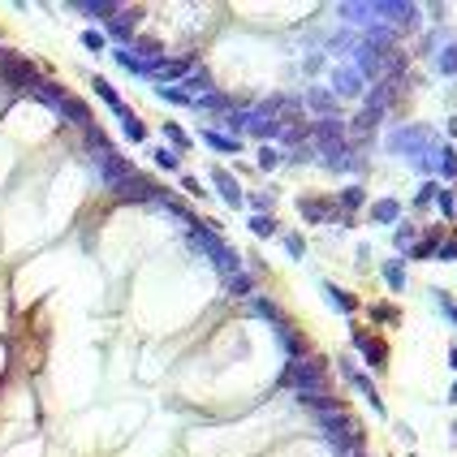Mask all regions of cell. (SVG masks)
Masks as SVG:
<instances>
[{
	"label": "cell",
	"mask_w": 457,
	"mask_h": 457,
	"mask_svg": "<svg viewBox=\"0 0 457 457\" xmlns=\"http://www.w3.org/2000/svg\"><path fill=\"white\" fill-rule=\"evenodd\" d=\"M324 294H328V298L341 307V315H354V311H358V302H354L346 290H336V285H328V280H324Z\"/></svg>",
	"instance_id": "obj_9"
},
{
	"label": "cell",
	"mask_w": 457,
	"mask_h": 457,
	"mask_svg": "<svg viewBox=\"0 0 457 457\" xmlns=\"http://www.w3.org/2000/svg\"><path fill=\"white\" fill-rule=\"evenodd\" d=\"M203 138H207L211 151H238V147H242L238 138H228V134H220V130H211V134H203Z\"/></svg>",
	"instance_id": "obj_14"
},
{
	"label": "cell",
	"mask_w": 457,
	"mask_h": 457,
	"mask_svg": "<svg viewBox=\"0 0 457 457\" xmlns=\"http://www.w3.org/2000/svg\"><path fill=\"white\" fill-rule=\"evenodd\" d=\"M164 99H168V104H190L186 91H168V87H164Z\"/></svg>",
	"instance_id": "obj_30"
},
{
	"label": "cell",
	"mask_w": 457,
	"mask_h": 457,
	"mask_svg": "<svg viewBox=\"0 0 457 457\" xmlns=\"http://www.w3.org/2000/svg\"><path fill=\"white\" fill-rule=\"evenodd\" d=\"M410 238H414V228H410V224L397 228V246H406V250H410Z\"/></svg>",
	"instance_id": "obj_29"
},
{
	"label": "cell",
	"mask_w": 457,
	"mask_h": 457,
	"mask_svg": "<svg viewBox=\"0 0 457 457\" xmlns=\"http://www.w3.org/2000/svg\"><path fill=\"white\" fill-rule=\"evenodd\" d=\"M440 74H457V43H448L440 52Z\"/></svg>",
	"instance_id": "obj_19"
},
{
	"label": "cell",
	"mask_w": 457,
	"mask_h": 457,
	"mask_svg": "<svg viewBox=\"0 0 457 457\" xmlns=\"http://www.w3.org/2000/svg\"><path fill=\"white\" fill-rule=\"evenodd\" d=\"M228 290H233V294H250V290H255V280H250L246 272H233V276H228Z\"/></svg>",
	"instance_id": "obj_20"
},
{
	"label": "cell",
	"mask_w": 457,
	"mask_h": 457,
	"mask_svg": "<svg viewBox=\"0 0 457 457\" xmlns=\"http://www.w3.org/2000/svg\"><path fill=\"white\" fill-rule=\"evenodd\" d=\"M397 216H402V203H397V199H380L371 207V220H380V224H392Z\"/></svg>",
	"instance_id": "obj_8"
},
{
	"label": "cell",
	"mask_w": 457,
	"mask_h": 457,
	"mask_svg": "<svg viewBox=\"0 0 457 457\" xmlns=\"http://www.w3.org/2000/svg\"><path fill=\"white\" fill-rule=\"evenodd\" d=\"M276 328H280V341H285V354H290V363H294V358H307V341H302L298 332H290L285 324H276Z\"/></svg>",
	"instance_id": "obj_6"
},
{
	"label": "cell",
	"mask_w": 457,
	"mask_h": 457,
	"mask_svg": "<svg viewBox=\"0 0 457 457\" xmlns=\"http://www.w3.org/2000/svg\"><path fill=\"white\" fill-rule=\"evenodd\" d=\"M436 194H440V190H436L431 182H427V186H419V194H414V207H427V203H431Z\"/></svg>",
	"instance_id": "obj_22"
},
{
	"label": "cell",
	"mask_w": 457,
	"mask_h": 457,
	"mask_svg": "<svg viewBox=\"0 0 457 457\" xmlns=\"http://www.w3.org/2000/svg\"><path fill=\"white\" fill-rule=\"evenodd\" d=\"M380 276H384V285H388V290H402V285H406V268H402V263H392V259L380 268Z\"/></svg>",
	"instance_id": "obj_11"
},
{
	"label": "cell",
	"mask_w": 457,
	"mask_h": 457,
	"mask_svg": "<svg viewBox=\"0 0 457 457\" xmlns=\"http://www.w3.org/2000/svg\"><path fill=\"white\" fill-rule=\"evenodd\" d=\"M341 457H367V453H363V448H354V453H341Z\"/></svg>",
	"instance_id": "obj_34"
},
{
	"label": "cell",
	"mask_w": 457,
	"mask_h": 457,
	"mask_svg": "<svg viewBox=\"0 0 457 457\" xmlns=\"http://www.w3.org/2000/svg\"><path fill=\"white\" fill-rule=\"evenodd\" d=\"M436 298H440V307H444V311H448V319H453V324H457V307H453V302H448V298H444V294H436Z\"/></svg>",
	"instance_id": "obj_33"
},
{
	"label": "cell",
	"mask_w": 457,
	"mask_h": 457,
	"mask_svg": "<svg viewBox=\"0 0 457 457\" xmlns=\"http://www.w3.org/2000/svg\"><path fill=\"white\" fill-rule=\"evenodd\" d=\"M336 91H341V95H358V91H363V78H358L354 70H336Z\"/></svg>",
	"instance_id": "obj_10"
},
{
	"label": "cell",
	"mask_w": 457,
	"mask_h": 457,
	"mask_svg": "<svg viewBox=\"0 0 457 457\" xmlns=\"http://www.w3.org/2000/svg\"><path fill=\"white\" fill-rule=\"evenodd\" d=\"M436 203H440V211H444V216H457V199H453L448 190H444V194H436Z\"/></svg>",
	"instance_id": "obj_24"
},
{
	"label": "cell",
	"mask_w": 457,
	"mask_h": 457,
	"mask_svg": "<svg viewBox=\"0 0 457 457\" xmlns=\"http://www.w3.org/2000/svg\"><path fill=\"white\" fill-rule=\"evenodd\" d=\"M448 134H453V138H457V117H453V121H448Z\"/></svg>",
	"instance_id": "obj_35"
},
{
	"label": "cell",
	"mask_w": 457,
	"mask_h": 457,
	"mask_svg": "<svg viewBox=\"0 0 457 457\" xmlns=\"http://www.w3.org/2000/svg\"><path fill=\"white\" fill-rule=\"evenodd\" d=\"M448 363H453V367H457V350H453V354H448Z\"/></svg>",
	"instance_id": "obj_36"
},
{
	"label": "cell",
	"mask_w": 457,
	"mask_h": 457,
	"mask_svg": "<svg viewBox=\"0 0 457 457\" xmlns=\"http://www.w3.org/2000/svg\"><path fill=\"white\" fill-rule=\"evenodd\" d=\"M121 121H126V134H130V138H134V143H138V138H143V134H147V130H143V121H138V117H121Z\"/></svg>",
	"instance_id": "obj_23"
},
{
	"label": "cell",
	"mask_w": 457,
	"mask_h": 457,
	"mask_svg": "<svg viewBox=\"0 0 457 457\" xmlns=\"http://www.w3.org/2000/svg\"><path fill=\"white\" fill-rule=\"evenodd\" d=\"M350 384H354V388H358V392L367 397V402H371L375 410H384V402H380V392L371 388V380H367V375H358V371H354V375H350Z\"/></svg>",
	"instance_id": "obj_13"
},
{
	"label": "cell",
	"mask_w": 457,
	"mask_h": 457,
	"mask_svg": "<svg viewBox=\"0 0 457 457\" xmlns=\"http://www.w3.org/2000/svg\"><path fill=\"white\" fill-rule=\"evenodd\" d=\"M436 242H440V228H431V233H427L419 246H410V255H414V259H427V255H436Z\"/></svg>",
	"instance_id": "obj_15"
},
{
	"label": "cell",
	"mask_w": 457,
	"mask_h": 457,
	"mask_svg": "<svg viewBox=\"0 0 457 457\" xmlns=\"http://www.w3.org/2000/svg\"><path fill=\"white\" fill-rule=\"evenodd\" d=\"M436 255H440V259H457V238H448L444 246H436Z\"/></svg>",
	"instance_id": "obj_27"
},
{
	"label": "cell",
	"mask_w": 457,
	"mask_h": 457,
	"mask_svg": "<svg viewBox=\"0 0 457 457\" xmlns=\"http://www.w3.org/2000/svg\"><path fill=\"white\" fill-rule=\"evenodd\" d=\"M164 134H168V138H173V143H177V147H190V138H186V134H182V130H177V126H164Z\"/></svg>",
	"instance_id": "obj_28"
},
{
	"label": "cell",
	"mask_w": 457,
	"mask_h": 457,
	"mask_svg": "<svg viewBox=\"0 0 457 457\" xmlns=\"http://www.w3.org/2000/svg\"><path fill=\"white\" fill-rule=\"evenodd\" d=\"M250 228H255V233H276V224H272V216H259V220H250Z\"/></svg>",
	"instance_id": "obj_25"
},
{
	"label": "cell",
	"mask_w": 457,
	"mask_h": 457,
	"mask_svg": "<svg viewBox=\"0 0 457 457\" xmlns=\"http://www.w3.org/2000/svg\"><path fill=\"white\" fill-rule=\"evenodd\" d=\"M302 216L307 220H328V216H336V199H302Z\"/></svg>",
	"instance_id": "obj_4"
},
{
	"label": "cell",
	"mask_w": 457,
	"mask_h": 457,
	"mask_svg": "<svg viewBox=\"0 0 457 457\" xmlns=\"http://www.w3.org/2000/svg\"><path fill=\"white\" fill-rule=\"evenodd\" d=\"M155 74H160V78H186V61H160Z\"/></svg>",
	"instance_id": "obj_17"
},
{
	"label": "cell",
	"mask_w": 457,
	"mask_h": 457,
	"mask_svg": "<svg viewBox=\"0 0 457 457\" xmlns=\"http://www.w3.org/2000/svg\"><path fill=\"white\" fill-rule=\"evenodd\" d=\"M440 173H444V177H457V151H453V147L440 151Z\"/></svg>",
	"instance_id": "obj_18"
},
{
	"label": "cell",
	"mask_w": 457,
	"mask_h": 457,
	"mask_svg": "<svg viewBox=\"0 0 457 457\" xmlns=\"http://www.w3.org/2000/svg\"><path fill=\"white\" fill-rule=\"evenodd\" d=\"M117 199L121 203H151V199H160V190L151 182H143V177H130V182L117 186Z\"/></svg>",
	"instance_id": "obj_2"
},
{
	"label": "cell",
	"mask_w": 457,
	"mask_h": 457,
	"mask_svg": "<svg viewBox=\"0 0 457 457\" xmlns=\"http://www.w3.org/2000/svg\"><path fill=\"white\" fill-rule=\"evenodd\" d=\"M354 346L367 354V363H371V367H384V363H388L384 341H380V336H371V332H363V328H354Z\"/></svg>",
	"instance_id": "obj_3"
},
{
	"label": "cell",
	"mask_w": 457,
	"mask_h": 457,
	"mask_svg": "<svg viewBox=\"0 0 457 457\" xmlns=\"http://www.w3.org/2000/svg\"><path fill=\"white\" fill-rule=\"evenodd\" d=\"M250 311H255L259 319H272V324H280V311H276V302H268V298H255V302H250Z\"/></svg>",
	"instance_id": "obj_16"
},
{
	"label": "cell",
	"mask_w": 457,
	"mask_h": 457,
	"mask_svg": "<svg viewBox=\"0 0 457 457\" xmlns=\"http://www.w3.org/2000/svg\"><path fill=\"white\" fill-rule=\"evenodd\" d=\"M363 203H367V194H363V186H346V190H341V194H336V207H341L336 216H350V211H354V207H363Z\"/></svg>",
	"instance_id": "obj_5"
},
{
	"label": "cell",
	"mask_w": 457,
	"mask_h": 457,
	"mask_svg": "<svg viewBox=\"0 0 457 457\" xmlns=\"http://www.w3.org/2000/svg\"><path fill=\"white\" fill-rule=\"evenodd\" d=\"M285 250H290L294 259H302V238H298V233H290V238H285Z\"/></svg>",
	"instance_id": "obj_26"
},
{
	"label": "cell",
	"mask_w": 457,
	"mask_h": 457,
	"mask_svg": "<svg viewBox=\"0 0 457 457\" xmlns=\"http://www.w3.org/2000/svg\"><path fill=\"white\" fill-rule=\"evenodd\" d=\"M280 384H285V388H294L298 397H302V392H328V363H324L319 354L294 358L290 367H285Z\"/></svg>",
	"instance_id": "obj_1"
},
{
	"label": "cell",
	"mask_w": 457,
	"mask_h": 457,
	"mask_svg": "<svg viewBox=\"0 0 457 457\" xmlns=\"http://www.w3.org/2000/svg\"><path fill=\"white\" fill-rule=\"evenodd\" d=\"M211 182H216V190H220V194H224L228 203H242V190H238V182L228 177V173H216Z\"/></svg>",
	"instance_id": "obj_12"
},
{
	"label": "cell",
	"mask_w": 457,
	"mask_h": 457,
	"mask_svg": "<svg viewBox=\"0 0 457 457\" xmlns=\"http://www.w3.org/2000/svg\"><path fill=\"white\" fill-rule=\"evenodd\" d=\"M448 397H453V402H457V384H453V392H448Z\"/></svg>",
	"instance_id": "obj_37"
},
{
	"label": "cell",
	"mask_w": 457,
	"mask_h": 457,
	"mask_svg": "<svg viewBox=\"0 0 457 457\" xmlns=\"http://www.w3.org/2000/svg\"><path fill=\"white\" fill-rule=\"evenodd\" d=\"M311 108L324 112L328 121H336V95H332V91H319V87H315V91H311Z\"/></svg>",
	"instance_id": "obj_7"
},
{
	"label": "cell",
	"mask_w": 457,
	"mask_h": 457,
	"mask_svg": "<svg viewBox=\"0 0 457 457\" xmlns=\"http://www.w3.org/2000/svg\"><path fill=\"white\" fill-rule=\"evenodd\" d=\"M371 319H375V324H388V319L397 324V307H388V302H380V307H371Z\"/></svg>",
	"instance_id": "obj_21"
},
{
	"label": "cell",
	"mask_w": 457,
	"mask_h": 457,
	"mask_svg": "<svg viewBox=\"0 0 457 457\" xmlns=\"http://www.w3.org/2000/svg\"><path fill=\"white\" fill-rule=\"evenodd\" d=\"M87 48H104V35L99 31H87Z\"/></svg>",
	"instance_id": "obj_32"
},
{
	"label": "cell",
	"mask_w": 457,
	"mask_h": 457,
	"mask_svg": "<svg viewBox=\"0 0 457 457\" xmlns=\"http://www.w3.org/2000/svg\"><path fill=\"white\" fill-rule=\"evenodd\" d=\"M259 164H263V168H276V164H280V155H276V151H259Z\"/></svg>",
	"instance_id": "obj_31"
}]
</instances>
